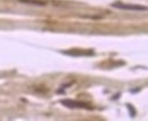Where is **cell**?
Masks as SVG:
<instances>
[{"label": "cell", "instance_id": "1", "mask_svg": "<svg viewBox=\"0 0 148 121\" xmlns=\"http://www.w3.org/2000/svg\"><path fill=\"white\" fill-rule=\"evenodd\" d=\"M114 8H119V9H127V10H138V12H144L148 10L147 6H141V5H124L121 2H115L112 5Z\"/></svg>", "mask_w": 148, "mask_h": 121}, {"label": "cell", "instance_id": "2", "mask_svg": "<svg viewBox=\"0 0 148 121\" xmlns=\"http://www.w3.org/2000/svg\"><path fill=\"white\" fill-rule=\"evenodd\" d=\"M62 104L67 106V107H79V109H91V106L89 104L84 103V102H77V101H69V100H65V101H62Z\"/></svg>", "mask_w": 148, "mask_h": 121}]
</instances>
